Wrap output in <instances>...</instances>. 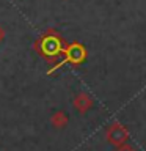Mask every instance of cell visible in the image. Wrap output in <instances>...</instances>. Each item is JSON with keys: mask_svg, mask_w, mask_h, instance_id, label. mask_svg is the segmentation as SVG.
<instances>
[{"mask_svg": "<svg viewBox=\"0 0 146 151\" xmlns=\"http://www.w3.org/2000/svg\"><path fill=\"white\" fill-rule=\"evenodd\" d=\"M107 137H108V140H110L112 143H121V142L126 139V131L122 129L121 126L115 124V126H112L110 129H108Z\"/></svg>", "mask_w": 146, "mask_h": 151, "instance_id": "4", "label": "cell"}, {"mask_svg": "<svg viewBox=\"0 0 146 151\" xmlns=\"http://www.w3.org/2000/svg\"><path fill=\"white\" fill-rule=\"evenodd\" d=\"M50 123L54 127H57V129H63V127L68 124V115H66L63 110H58L50 116Z\"/></svg>", "mask_w": 146, "mask_h": 151, "instance_id": "5", "label": "cell"}, {"mask_svg": "<svg viewBox=\"0 0 146 151\" xmlns=\"http://www.w3.org/2000/svg\"><path fill=\"white\" fill-rule=\"evenodd\" d=\"M3 36H5V32H3V28L0 27V42L3 41Z\"/></svg>", "mask_w": 146, "mask_h": 151, "instance_id": "6", "label": "cell"}, {"mask_svg": "<svg viewBox=\"0 0 146 151\" xmlns=\"http://www.w3.org/2000/svg\"><path fill=\"white\" fill-rule=\"evenodd\" d=\"M118 151H132V150L127 148V146H124V148H121V150H118Z\"/></svg>", "mask_w": 146, "mask_h": 151, "instance_id": "7", "label": "cell"}, {"mask_svg": "<svg viewBox=\"0 0 146 151\" xmlns=\"http://www.w3.org/2000/svg\"><path fill=\"white\" fill-rule=\"evenodd\" d=\"M36 49L42 57H46L47 60H54L60 54H63L66 47L63 44V41H61V38L57 35L55 32H49L38 40Z\"/></svg>", "mask_w": 146, "mask_h": 151, "instance_id": "1", "label": "cell"}, {"mask_svg": "<svg viewBox=\"0 0 146 151\" xmlns=\"http://www.w3.org/2000/svg\"><path fill=\"white\" fill-rule=\"evenodd\" d=\"M64 54L66 57L63 60L60 61V63H57L55 66H52V68L47 71V74H52L54 71H57L60 68V66H63L64 63H74V65H79L80 61L85 60V57H87V50H85V47L82 44H79V42H72L71 46H68L64 49Z\"/></svg>", "mask_w": 146, "mask_h": 151, "instance_id": "2", "label": "cell"}, {"mask_svg": "<svg viewBox=\"0 0 146 151\" xmlns=\"http://www.w3.org/2000/svg\"><path fill=\"white\" fill-rule=\"evenodd\" d=\"M91 106H93V99L89 98L87 93H80L74 98V107L77 109L80 113H85Z\"/></svg>", "mask_w": 146, "mask_h": 151, "instance_id": "3", "label": "cell"}]
</instances>
